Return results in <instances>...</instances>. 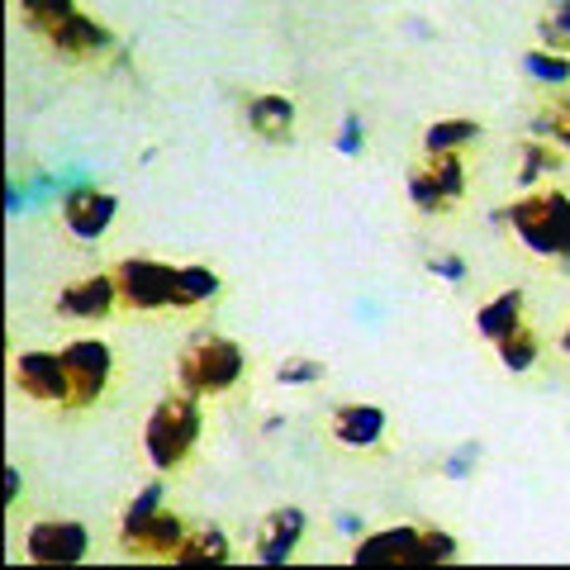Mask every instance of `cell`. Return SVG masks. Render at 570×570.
Returning <instances> with one entry per match:
<instances>
[{
  "mask_svg": "<svg viewBox=\"0 0 570 570\" xmlns=\"http://www.w3.org/2000/svg\"><path fill=\"white\" fill-rule=\"evenodd\" d=\"M542 138H551V142H561V148H570V96H561V100H551L547 110L538 115V124H532Z\"/></svg>",
  "mask_w": 570,
  "mask_h": 570,
  "instance_id": "484cf974",
  "label": "cell"
},
{
  "mask_svg": "<svg viewBox=\"0 0 570 570\" xmlns=\"http://www.w3.org/2000/svg\"><path fill=\"white\" fill-rule=\"evenodd\" d=\"M228 557H234V547H228L224 528H190L186 542L176 547L171 566H224Z\"/></svg>",
  "mask_w": 570,
  "mask_h": 570,
  "instance_id": "e0dca14e",
  "label": "cell"
},
{
  "mask_svg": "<svg viewBox=\"0 0 570 570\" xmlns=\"http://www.w3.org/2000/svg\"><path fill=\"white\" fill-rule=\"evenodd\" d=\"M337 528H343L347 538H362V519H356V513H337Z\"/></svg>",
  "mask_w": 570,
  "mask_h": 570,
  "instance_id": "d6a6232c",
  "label": "cell"
},
{
  "mask_svg": "<svg viewBox=\"0 0 570 570\" xmlns=\"http://www.w3.org/2000/svg\"><path fill=\"white\" fill-rule=\"evenodd\" d=\"M115 285H119V309H134V314L176 309V266L167 262L124 257L115 266Z\"/></svg>",
  "mask_w": 570,
  "mask_h": 570,
  "instance_id": "8992f818",
  "label": "cell"
},
{
  "mask_svg": "<svg viewBox=\"0 0 570 570\" xmlns=\"http://www.w3.org/2000/svg\"><path fill=\"white\" fill-rule=\"evenodd\" d=\"M324 376H328V366L314 362V356H291V362L276 366V381L281 385H314V381H324Z\"/></svg>",
  "mask_w": 570,
  "mask_h": 570,
  "instance_id": "83f0119b",
  "label": "cell"
},
{
  "mask_svg": "<svg viewBox=\"0 0 570 570\" xmlns=\"http://www.w3.org/2000/svg\"><path fill=\"white\" fill-rule=\"evenodd\" d=\"M475 466H480V442H461V448L442 461V475H448V480H466V475H475Z\"/></svg>",
  "mask_w": 570,
  "mask_h": 570,
  "instance_id": "f546056e",
  "label": "cell"
},
{
  "mask_svg": "<svg viewBox=\"0 0 570 570\" xmlns=\"http://www.w3.org/2000/svg\"><path fill=\"white\" fill-rule=\"evenodd\" d=\"M119 309V285L115 272H96V276H77L67 281L58 299H52V314L58 318H81V324H96V318H110Z\"/></svg>",
  "mask_w": 570,
  "mask_h": 570,
  "instance_id": "30bf717a",
  "label": "cell"
},
{
  "mask_svg": "<svg viewBox=\"0 0 570 570\" xmlns=\"http://www.w3.org/2000/svg\"><path fill=\"white\" fill-rule=\"evenodd\" d=\"M71 10H77L71 0H20V14H24V24H29L33 33H48L58 20H67Z\"/></svg>",
  "mask_w": 570,
  "mask_h": 570,
  "instance_id": "d4e9b609",
  "label": "cell"
},
{
  "mask_svg": "<svg viewBox=\"0 0 570 570\" xmlns=\"http://www.w3.org/2000/svg\"><path fill=\"white\" fill-rule=\"evenodd\" d=\"M385 409L381 404H362V400H347V404H337L333 409V419H328V433L337 448H352V452H371V448H381L385 442Z\"/></svg>",
  "mask_w": 570,
  "mask_h": 570,
  "instance_id": "4fadbf2b",
  "label": "cell"
},
{
  "mask_svg": "<svg viewBox=\"0 0 570 570\" xmlns=\"http://www.w3.org/2000/svg\"><path fill=\"white\" fill-rule=\"evenodd\" d=\"M523 71L532 81L542 86H570V52H557V48H528L523 52Z\"/></svg>",
  "mask_w": 570,
  "mask_h": 570,
  "instance_id": "7402d4cb",
  "label": "cell"
},
{
  "mask_svg": "<svg viewBox=\"0 0 570 570\" xmlns=\"http://www.w3.org/2000/svg\"><path fill=\"white\" fill-rule=\"evenodd\" d=\"M366 148V129H362V115H343V134H337V153L356 157Z\"/></svg>",
  "mask_w": 570,
  "mask_h": 570,
  "instance_id": "4dcf8cb0",
  "label": "cell"
},
{
  "mask_svg": "<svg viewBox=\"0 0 570 570\" xmlns=\"http://www.w3.org/2000/svg\"><path fill=\"white\" fill-rule=\"evenodd\" d=\"M243 115H247V124H253V134H257L262 142H285V138L295 134V100L281 96V91H257V96H247Z\"/></svg>",
  "mask_w": 570,
  "mask_h": 570,
  "instance_id": "9a60e30c",
  "label": "cell"
},
{
  "mask_svg": "<svg viewBox=\"0 0 570 570\" xmlns=\"http://www.w3.org/2000/svg\"><path fill=\"white\" fill-rule=\"evenodd\" d=\"M480 124L475 119H438V124H428V134H423V153H461V148H471V142H480Z\"/></svg>",
  "mask_w": 570,
  "mask_h": 570,
  "instance_id": "d6986e66",
  "label": "cell"
},
{
  "mask_svg": "<svg viewBox=\"0 0 570 570\" xmlns=\"http://www.w3.org/2000/svg\"><path fill=\"white\" fill-rule=\"evenodd\" d=\"M305 509H295V504H285V509H272L262 519L257 528V561L262 566H285L299 551V538H305Z\"/></svg>",
  "mask_w": 570,
  "mask_h": 570,
  "instance_id": "5bb4252c",
  "label": "cell"
},
{
  "mask_svg": "<svg viewBox=\"0 0 570 570\" xmlns=\"http://www.w3.org/2000/svg\"><path fill=\"white\" fill-rule=\"evenodd\" d=\"M186 532L190 528L181 513L157 509L138 523H119V547H124V557H134V561H171L176 547L186 542Z\"/></svg>",
  "mask_w": 570,
  "mask_h": 570,
  "instance_id": "ba28073f",
  "label": "cell"
},
{
  "mask_svg": "<svg viewBox=\"0 0 570 570\" xmlns=\"http://www.w3.org/2000/svg\"><path fill=\"white\" fill-rule=\"evenodd\" d=\"M538 39H542V48L570 52V0H551L547 20H538Z\"/></svg>",
  "mask_w": 570,
  "mask_h": 570,
  "instance_id": "cb8c5ba5",
  "label": "cell"
},
{
  "mask_svg": "<svg viewBox=\"0 0 570 570\" xmlns=\"http://www.w3.org/2000/svg\"><path fill=\"white\" fill-rule=\"evenodd\" d=\"M43 43L58 52L62 62H86V58H100V52H110L115 48V33L105 20H96V14H86V10H71L67 20H58L48 33H43Z\"/></svg>",
  "mask_w": 570,
  "mask_h": 570,
  "instance_id": "8fae6325",
  "label": "cell"
},
{
  "mask_svg": "<svg viewBox=\"0 0 570 570\" xmlns=\"http://www.w3.org/2000/svg\"><path fill=\"white\" fill-rule=\"evenodd\" d=\"M519 324H523V291H504V295H494V299H485V305L475 309V333L490 337V343L509 337Z\"/></svg>",
  "mask_w": 570,
  "mask_h": 570,
  "instance_id": "2e32d148",
  "label": "cell"
},
{
  "mask_svg": "<svg viewBox=\"0 0 570 570\" xmlns=\"http://www.w3.org/2000/svg\"><path fill=\"white\" fill-rule=\"evenodd\" d=\"M247 371V352L224 333H195L190 343L176 356V385L190 390V395H228Z\"/></svg>",
  "mask_w": 570,
  "mask_h": 570,
  "instance_id": "3957f363",
  "label": "cell"
},
{
  "mask_svg": "<svg viewBox=\"0 0 570 570\" xmlns=\"http://www.w3.org/2000/svg\"><path fill=\"white\" fill-rule=\"evenodd\" d=\"M428 272L442 276V281H452V285H461V281H466V262H461V257H433V262H428Z\"/></svg>",
  "mask_w": 570,
  "mask_h": 570,
  "instance_id": "1f68e13d",
  "label": "cell"
},
{
  "mask_svg": "<svg viewBox=\"0 0 570 570\" xmlns=\"http://www.w3.org/2000/svg\"><path fill=\"white\" fill-rule=\"evenodd\" d=\"M423 171L433 176V181H438V190L448 195L452 205L461 200V195H466V157H461V153H428Z\"/></svg>",
  "mask_w": 570,
  "mask_h": 570,
  "instance_id": "44dd1931",
  "label": "cell"
},
{
  "mask_svg": "<svg viewBox=\"0 0 570 570\" xmlns=\"http://www.w3.org/2000/svg\"><path fill=\"white\" fill-rule=\"evenodd\" d=\"M115 209H119V200H115L110 190H100V186H71L62 195V205H58L67 234L81 238V243L105 238V228L115 224Z\"/></svg>",
  "mask_w": 570,
  "mask_h": 570,
  "instance_id": "7c38bea8",
  "label": "cell"
},
{
  "mask_svg": "<svg viewBox=\"0 0 570 570\" xmlns=\"http://www.w3.org/2000/svg\"><path fill=\"white\" fill-rule=\"evenodd\" d=\"M91 551V532L77 519H39L24 532V557L33 566H77Z\"/></svg>",
  "mask_w": 570,
  "mask_h": 570,
  "instance_id": "9c48e42d",
  "label": "cell"
},
{
  "mask_svg": "<svg viewBox=\"0 0 570 570\" xmlns=\"http://www.w3.org/2000/svg\"><path fill=\"white\" fill-rule=\"evenodd\" d=\"M163 499H167V485H163V480L142 485V490L129 499V509H124V523H138V519H148V513H157V509H163Z\"/></svg>",
  "mask_w": 570,
  "mask_h": 570,
  "instance_id": "f1b7e54d",
  "label": "cell"
},
{
  "mask_svg": "<svg viewBox=\"0 0 570 570\" xmlns=\"http://www.w3.org/2000/svg\"><path fill=\"white\" fill-rule=\"evenodd\" d=\"M62 366H67V414L105 400V390L115 381V352L105 347L100 337H77V343H67Z\"/></svg>",
  "mask_w": 570,
  "mask_h": 570,
  "instance_id": "5b68a950",
  "label": "cell"
},
{
  "mask_svg": "<svg viewBox=\"0 0 570 570\" xmlns=\"http://www.w3.org/2000/svg\"><path fill=\"white\" fill-rule=\"evenodd\" d=\"M456 551V538L442 528H385L356 538L352 566H448Z\"/></svg>",
  "mask_w": 570,
  "mask_h": 570,
  "instance_id": "277c9868",
  "label": "cell"
},
{
  "mask_svg": "<svg viewBox=\"0 0 570 570\" xmlns=\"http://www.w3.org/2000/svg\"><path fill=\"white\" fill-rule=\"evenodd\" d=\"M14 494H20V471L6 466V504H14Z\"/></svg>",
  "mask_w": 570,
  "mask_h": 570,
  "instance_id": "836d02e7",
  "label": "cell"
},
{
  "mask_svg": "<svg viewBox=\"0 0 570 570\" xmlns=\"http://www.w3.org/2000/svg\"><path fill=\"white\" fill-rule=\"evenodd\" d=\"M404 186H409V200H414L419 214H452V200L438 190V181H433V176H428L423 167L409 171V181H404Z\"/></svg>",
  "mask_w": 570,
  "mask_h": 570,
  "instance_id": "603a6c76",
  "label": "cell"
},
{
  "mask_svg": "<svg viewBox=\"0 0 570 570\" xmlns=\"http://www.w3.org/2000/svg\"><path fill=\"white\" fill-rule=\"evenodd\" d=\"M504 224L532 257L570 266V195L566 190L542 186V190L519 195V200L504 209Z\"/></svg>",
  "mask_w": 570,
  "mask_h": 570,
  "instance_id": "6da1fadb",
  "label": "cell"
},
{
  "mask_svg": "<svg viewBox=\"0 0 570 570\" xmlns=\"http://www.w3.org/2000/svg\"><path fill=\"white\" fill-rule=\"evenodd\" d=\"M224 281L214 266H176V309H200L209 299H219Z\"/></svg>",
  "mask_w": 570,
  "mask_h": 570,
  "instance_id": "ac0fdd59",
  "label": "cell"
},
{
  "mask_svg": "<svg viewBox=\"0 0 570 570\" xmlns=\"http://www.w3.org/2000/svg\"><path fill=\"white\" fill-rule=\"evenodd\" d=\"M200 433H205V404H200V395H190V390L176 385L171 395L157 400V409L148 414V428H142V452H148V461L157 471L171 475V471H181L190 461Z\"/></svg>",
  "mask_w": 570,
  "mask_h": 570,
  "instance_id": "7a4b0ae2",
  "label": "cell"
},
{
  "mask_svg": "<svg viewBox=\"0 0 570 570\" xmlns=\"http://www.w3.org/2000/svg\"><path fill=\"white\" fill-rule=\"evenodd\" d=\"M547 171H557V153H551V142L528 138L523 142V171H519V181L532 186V181H542Z\"/></svg>",
  "mask_w": 570,
  "mask_h": 570,
  "instance_id": "4316f807",
  "label": "cell"
},
{
  "mask_svg": "<svg viewBox=\"0 0 570 570\" xmlns=\"http://www.w3.org/2000/svg\"><path fill=\"white\" fill-rule=\"evenodd\" d=\"M494 347H499V362H504V371H513V376H523V371L538 366V352H542L538 333H532L528 324H519L509 337H499Z\"/></svg>",
  "mask_w": 570,
  "mask_h": 570,
  "instance_id": "ffe728a7",
  "label": "cell"
},
{
  "mask_svg": "<svg viewBox=\"0 0 570 570\" xmlns=\"http://www.w3.org/2000/svg\"><path fill=\"white\" fill-rule=\"evenodd\" d=\"M10 385L20 390L29 404L39 409H62L67 414V366H62V347L58 352H14L10 362Z\"/></svg>",
  "mask_w": 570,
  "mask_h": 570,
  "instance_id": "52a82bcc",
  "label": "cell"
},
{
  "mask_svg": "<svg viewBox=\"0 0 570 570\" xmlns=\"http://www.w3.org/2000/svg\"><path fill=\"white\" fill-rule=\"evenodd\" d=\"M561 352H570V324H566V333H561Z\"/></svg>",
  "mask_w": 570,
  "mask_h": 570,
  "instance_id": "e575fe53",
  "label": "cell"
}]
</instances>
